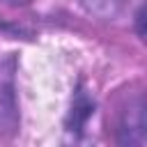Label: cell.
Instances as JSON below:
<instances>
[{"label":"cell","mask_w":147,"mask_h":147,"mask_svg":"<svg viewBox=\"0 0 147 147\" xmlns=\"http://www.w3.org/2000/svg\"><path fill=\"white\" fill-rule=\"evenodd\" d=\"M119 142L122 145H145V106L138 99L129 103L122 124H119Z\"/></svg>","instance_id":"6da1fadb"},{"label":"cell","mask_w":147,"mask_h":147,"mask_svg":"<svg viewBox=\"0 0 147 147\" xmlns=\"http://www.w3.org/2000/svg\"><path fill=\"white\" fill-rule=\"evenodd\" d=\"M85 5V9L90 14H96L101 18H110L115 14H119V9L124 7L126 0H80Z\"/></svg>","instance_id":"7a4b0ae2"},{"label":"cell","mask_w":147,"mask_h":147,"mask_svg":"<svg viewBox=\"0 0 147 147\" xmlns=\"http://www.w3.org/2000/svg\"><path fill=\"white\" fill-rule=\"evenodd\" d=\"M7 5H25V2H30V0H5Z\"/></svg>","instance_id":"3957f363"}]
</instances>
